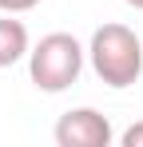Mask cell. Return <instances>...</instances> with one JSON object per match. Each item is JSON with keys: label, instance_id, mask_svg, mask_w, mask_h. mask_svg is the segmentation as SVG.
<instances>
[{"label": "cell", "instance_id": "cell-1", "mask_svg": "<svg viewBox=\"0 0 143 147\" xmlns=\"http://www.w3.org/2000/svg\"><path fill=\"white\" fill-rule=\"evenodd\" d=\"M88 60L92 72L107 84V88H131L143 76V44L127 24H99L88 44Z\"/></svg>", "mask_w": 143, "mask_h": 147}, {"label": "cell", "instance_id": "cell-2", "mask_svg": "<svg viewBox=\"0 0 143 147\" xmlns=\"http://www.w3.org/2000/svg\"><path fill=\"white\" fill-rule=\"evenodd\" d=\"M84 56L88 52L80 48V40L72 32H48V36H40L36 48H28V76L48 96L68 92L84 72Z\"/></svg>", "mask_w": 143, "mask_h": 147}, {"label": "cell", "instance_id": "cell-3", "mask_svg": "<svg viewBox=\"0 0 143 147\" xmlns=\"http://www.w3.org/2000/svg\"><path fill=\"white\" fill-rule=\"evenodd\" d=\"M56 143L60 147H107L115 139L111 131V119L95 107H72L56 119Z\"/></svg>", "mask_w": 143, "mask_h": 147}, {"label": "cell", "instance_id": "cell-4", "mask_svg": "<svg viewBox=\"0 0 143 147\" xmlns=\"http://www.w3.org/2000/svg\"><path fill=\"white\" fill-rule=\"evenodd\" d=\"M28 28L24 20H12V12H4L0 16V68H12V64H20L24 56H28Z\"/></svg>", "mask_w": 143, "mask_h": 147}, {"label": "cell", "instance_id": "cell-5", "mask_svg": "<svg viewBox=\"0 0 143 147\" xmlns=\"http://www.w3.org/2000/svg\"><path fill=\"white\" fill-rule=\"evenodd\" d=\"M119 143H123V147H143V119H139V123H131V127L119 135Z\"/></svg>", "mask_w": 143, "mask_h": 147}, {"label": "cell", "instance_id": "cell-6", "mask_svg": "<svg viewBox=\"0 0 143 147\" xmlns=\"http://www.w3.org/2000/svg\"><path fill=\"white\" fill-rule=\"evenodd\" d=\"M40 0H0V12H12V16H20V12H32Z\"/></svg>", "mask_w": 143, "mask_h": 147}, {"label": "cell", "instance_id": "cell-7", "mask_svg": "<svg viewBox=\"0 0 143 147\" xmlns=\"http://www.w3.org/2000/svg\"><path fill=\"white\" fill-rule=\"evenodd\" d=\"M123 4H131L135 12H143V0H123Z\"/></svg>", "mask_w": 143, "mask_h": 147}]
</instances>
